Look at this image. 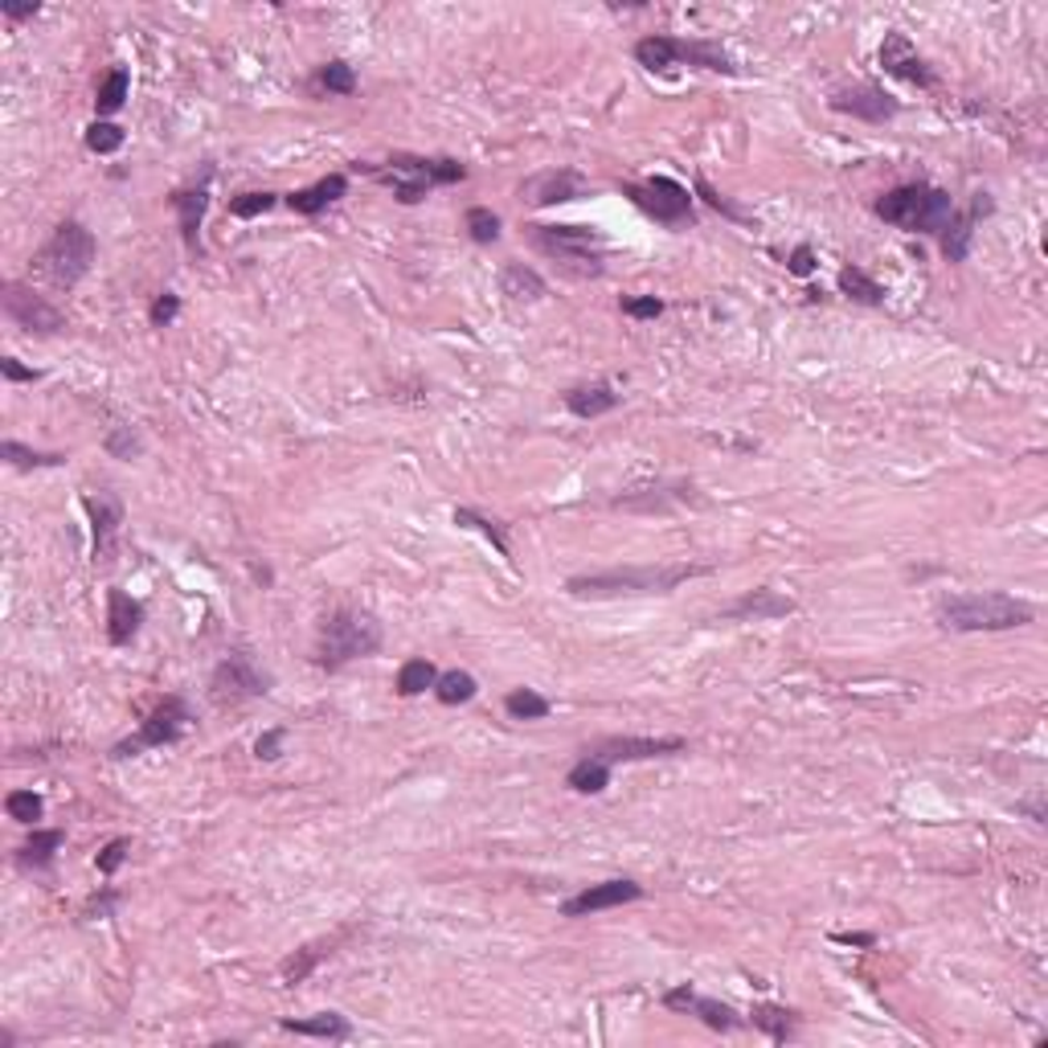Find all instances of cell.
Returning a JSON list of instances; mask_svg holds the SVG:
<instances>
[{"label":"cell","mask_w":1048,"mask_h":1048,"mask_svg":"<svg viewBox=\"0 0 1048 1048\" xmlns=\"http://www.w3.org/2000/svg\"><path fill=\"white\" fill-rule=\"evenodd\" d=\"M709 574V565H611L598 574H574L565 581L569 598H590V602H607V598H635V594H672L676 586L688 578Z\"/></svg>","instance_id":"cell-1"},{"label":"cell","mask_w":1048,"mask_h":1048,"mask_svg":"<svg viewBox=\"0 0 1048 1048\" xmlns=\"http://www.w3.org/2000/svg\"><path fill=\"white\" fill-rule=\"evenodd\" d=\"M1036 619L1033 602L1003 590H967V594H942L934 607V623L942 631L975 635V631H1016Z\"/></svg>","instance_id":"cell-2"},{"label":"cell","mask_w":1048,"mask_h":1048,"mask_svg":"<svg viewBox=\"0 0 1048 1048\" xmlns=\"http://www.w3.org/2000/svg\"><path fill=\"white\" fill-rule=\"evenodd\" d=\"M381 623L369 611H356V607H337L320 619L316 627V647H311V660L323 672H340L344 663L353 660H369L381 651Z\"/></svg>","instance_id":"cell-3"},{"label":"cell","mask_w":1048,"mask_h":1048,"mask_svg":"<svg viewBox=\"0 0 1048 1048\" xmlns=\"http://www.w3.org/2000/svg\"><path fill=\"white\" fill-rule=\"evenodd\" d=\"M356 168H365L369 177L389 185L402 205H419V201H426L431 189L468 180V164L463 161H451V156H414V152H393L386 164H356Z\"/></svg>","instance_id":"cell-4"},{"label":"cell","mask_w":1048,"mask_h":1048,"mask_svg":"<svg viewBox=\"0 0 1048 1048\" xmlns=\"http://www.w3.org/2000/svg\"><path fill=\"white\" fill-rule=\"evenodd\" d=\"M954 213V201L946 189L938 185H926V180H909V185H897L888 189L881 201H876V217L888 222V226L905 229V234H942L946 222Z\"/></svg>","instance_id":"cell-5"},{"label":"cell","mask_w":1048,"mask_h":1048,"mask_svg":"<svg viewBox=\"0 0 1048 1048\" xmlns=\"http://www.w3.org/2000/svg\"><path fill=\"white\" fill-rule=\"evenodd\" d=\"M98 259V243L95 234L82 226V222H62L54 229V238L42 246V255L33 259V271L46 279L49 287L70 291L74 283H82L91 267Z\"/></svg>","instance_id":"cell-6"},{"label":"cell","mask_w":1048,"mask_h":1048,"mask_svg":"<svg viewBox=\"0 0 1048 1048\" xmlns=\"http://www.w3.org/2000/svg\"><path fill=\"white\" fill-rule=\"evenodd\" d=\"M635 62L651 70V74H668L672 66H696V70H713V74H738V66L729 58L721 42H688V37H672V33H647L635 42Z\"/></svg>","instance_id":"cell-7"},{"label":"cell","mask_w":1048,"mask_h":1048,"mask_svg":"<svg viewBox=\"0 0 1048 1048\" xmlns=\"http://www.w3.org/2000/svg\"><path fill=\"white\" fill-rule=\"evenodd\" d=\"M532 246L557 259L574 279H598L602 274V234L594 226H529Z\"/></svg>","instance_id":"cell-8"},{"label":"cell","mask_w":1048,"mask_h":1048,"mask_svg":"<svg viewBox=\"0 0 1048 1048\" xmlns=\"http://www.w3.org/2000/svg\"><path fill=\"white\" fill-rule=\"evenodd\" d=\"M623 197H631L635 210H644L656 226L663 229H684L696 226V205L693 193L672 177H647V180H627Z\"/></svg>","instance_id":"cell-9"},{"label":"cell","mask_w":1048,"mask_h":1048,"mask_svg":"<svg viewBox=\"0 0 1048 1048\" xmlns=\"http://www.w3.org/2000/svg\"><path fill=\"white\" fill-rule=\"evenodd\" d=\"M189 721H193V713H189V705H185V696H164L156 709L148 713L144 721H140V729L131 733V738H123V742L111 745V758L123 762V758H136V754H144V750H164V745H177L180 738H185V729H189Z\"/></svg>","instance_id":"cell-10"},{"label":"cell","mask_w":1048,"mask_h":1048,"mask_svg":"<svg viewBox=\"0 0 1048 1048\" xmlns=\"http://www.w3.org/2000/svg\"><path fill=\"white\" fill-rule=\"evenodd\" d=\"M271 684L274 680L255 663V656H250L246 647H238V651H229L226 660L213 668L210 700L217 705V709H234V705H246V700L267 696L271 693Z\"/></svg>","instance_id":"cell-11"},{"label":"cell","mask_w":1048,"mask_h":1048,"mask_svg":"<svg viewBox=\"0 0 1048 1048\" xmlns=\"http://www.w3.org/2000/svg\"><path fill=\"white\" fill-rule=\"evenodd\" d=\"M0 307H4V316H9L16 328L37 332V337H54V332H62L66 328L62 311L49 304L46 295H37L33 287H25V283H4V291H0Z\"/></svg>","instance_id":"cell-12"},{"label":"cell","mask_w":1048,"mask_h":1048,"mask_svg":"<svg viewBox=\"0 0 1048 1048\" xmlns=\"http://www.w3.org/2000/svg\"><path fill=\"white\" fill-rule=\"evenodd\" d=\"M827 107L836 115H852L860 123L876 128V123H888V119L902 115V98H893L876 82H852V86H836L832 98H827Z\"/></svg>","instance_id":"cell-13"},{"label":"cell","mask_w":1048,"mask_h":1048,"mask_svg":"<svg viewBox=\"0 0 1048 1048\" xmlns=\"http://www.w3.org/2000/svg\"><path fill=\"white\" fill-rule=\"evenodd\" d=\"M586 193H590V180L581 177L578 168H545V173H532L520 185V197L529 201L532 210H553V205L578 201Z\"/></svg>","instance_id":"cell-14"},{"label":"cell","mask_w":1048,"mask_h":1048,"mask_svg":"<svg viewBox=\"0 0 1048 1048\" xmlns=\"http://www.w3.org/2000/svg\"><path fill=\"white\" fill-rule=\"evenodd\" d=\"M688 742L684 738H598L594 745H586L581 754L619 766V762H647V758H668V754H684Z\"/></svg>","instance_id":"cell-15"},{"label":"cell","mask_w":1048,"mask_h":1048,"mask_svg":"<svg viewBox=\"0 0 1048 1048\" xmlns=\"http://www.w3.org/2000/svg\"><path fill=\"white\" fill-rule=\"evenodd\" d=\"M881 66H885L888 79H902V82H909V86H921V91L938 86L934 66L926 62V58L918 54V46L897 30L885 33V42H881Z\"/></svg>","instance_id":"cell-16"},{"label":"cell","mask_w":1048,"mask_h":1048,"mask_svg":"<svg viewBox=\"0 0 1048 1048\" xmlns=\"http://www.w3.org/2000/svg\"><path fill=\"white\" fill-rule=\"evenodd\" d=\"M663 1008L668 1012H684V1016H696L700 1024H709L713 1033H738L745 1020L729 1008V1003L721 1000H709V996H696L688 984L672 987V991H663Z\"/></svg>","instance_id":"cell-17"},{"label":"cell","mask_w":1048,"mask_h":1048,"mask_svg":"<svg viewBox=\"0 0 1048 1048\" xmlns=\"http://www.w3.org/2000/svg\"><path fill=\"white\" fill-rule=\"evenodd\" d=\"M644 897V885L631 881V876H619V881H602V885H590L574 893L569 902L562 905V918H590V914H602V909H619V905H631Z\"/></svg>","instance_id":"cell-18"},{"label":"cell","mask_w":1048,"mask_h":1048,"mask_svg":"<svg viewBox=\"0 0 1048 1048\" xmlns=\"http://www.w3.org/2000/svg\"><path fill=\"white\" fill-rule=\"evenodd\" d=\"M991 210H996L991 193H975V197H970L967 210H954L951 213L946 229L938 234V238H942V255H946V262H967L970 243H975V226H979V222H984Z\"/></svg>","instance_id":"cell-19"},{"label":"cell","mask_w":1048,"mask_h":1048,"mask_svg":"<svg viewBox=\"0 0 1048 1048\" xmlns=\"http://www.w3.org/2000/svg\"><path fill=\"white\" fill-rule=\"evenodd\" d=\"M794 611H799L794 598L778 594L770 586H758V590H745L738 602H729L721 619H729V623H775V619H787Z\"/></svg>","instance_id":"cell-20"},{"label":"cell","mask_w":1048,"mask_h":1048,"mask_svg":"<svg viewBox=\"0 0 1048 1048\" xmlns=\"http://www.w3.org/2000/svg\"><path fill=\"white\" fill-rule=\"evenodd\" d=\"M82 508L95 532V562H111L115 545H119V525H123V504L115 501L111 492H98V496H86Z\"/></svg>","instance_id":"cell-21"},{"label":"cell","mask_w":1048,"mask_h":1048,"mask_svg":"<svg viewBox=\"0 0 1048 1048\" xmlns=\"http://www.w3.org/2000/svg\"><path fill=\"white\" fill-rule=\"evenodd\" d=\"M168 205H173V213H177L180 222L185 250H189V255H201V222H205V210H210V189H205V185L177 189V193H168Z\"/></svg>","instance_id":"cell-22"},{"label":"cell","mask_w":1048,"mask_h":1048,"mask_svg":"<svg viewBox=\"0 0 1048 1048\" xmlns=\"http://www.w3.org/2000/svg\"><path fill=\"white\" fill-rule=\"evenodd\" d=\"M140 623H144V602H136L128 590L111 586L107 590V639H111V647H128L140 635Z\"/></svg>","instance_id":"cell-23"},{"label":"cell","mask_w":1048,"mask_h":1048,"mask_svg":"<svg viewBox=\"0 0 1048 1048\" xmlns=\"http://www.w3.org/2000/svg\"><path fill=\"white\" fill-rule=\"evenodd\" d=\"M693 501V484H660V487H635L614 496V508L623 513H672L676 504Z\"/></svg>","instance_id":"cell-24"},{"label":"cell","mask_w":1048,"mask_h":1048,"mask_svg":"<svg viewBox=\"0 0 1048 1048\" xmlns=\"http://www.w3.org/2000/svg\"><path fill=\"white\" fill-rule=\"evenodd\" d=\"M349 193V177L344 173H328V177H320L316 185H307V189H295V193H287V205L295 213H304V217H316V213H323L332 201H340V197Z\"/></svg>","instance_id":"cell-25"},{"label":"cell","mask_w":1048,"mask_h":1048,"mask_svg":"<svg viewBox=\"0 0 1048 1048\" xmlns=\"http://www.w3.org/2000/svg\"><path fill=\"white\" fill-rule=\"evenodd\" d=\"M619 393H614V386H607V381H590V386H574L569 393H565V410L574 414V419H602V414H611V410H619Z\"/></svg>","instance_id":"cell-26"},{"label":"cell","mask_w":1048,"mask_h":1048,"mask_svg":"<svg viewBox=\"0 0 1048 1048\" xmlns=\"http://www.w3.org/2000/svg\"><path fill=\"white\" fill-rule=\"evenodd\" d=\"M62 844H66V832H58V827H33V836L16 848V864L33 872H46Z\"/></svg>","instance_id":"cell-27"},{"label":"cell","mask_w":1048,"mask_h":1048,"mask_svg":"<svg viewBox=\"0 0 1048 1048\" xmlns=\"http://www.w3.org/2000/svg\"><path fill=\"white\" fill-rule=\"evenodd\" d=\"M501 291L513 299V304H537V299H545V279L532 271V267H525V262H504L501 271Z\"/></svg>","instance_id":"cell-28"},{"label":"cell","mask_w":1048,"mask_h":1048,"mask_svg":"<svg viewBox=\"0 0 1048 1048\" xmlns=\"http://www.w3.org/2000/svg\"><path fill=\"white\" fill-rule=\"evenodd\" d=\"M750 1024L762 1028L775 1045H787V1040H794V1033H799V1012H790L782 1003H754V1008H750Z\"/></svg>","instance_id":"cell-29"},{"label":"cell","mask_w":1048,"mask_h":1048,"mask_svg":"<svg viewBox=\"0 0 1048 1048\" xmlns=\"http://www.w3.org/2000/svg\"><path fill=\"white\" fill-rule=\"evenodd\" d=\"M279 1028L295 1036H316V1040H349L353 1036V1024L340 1012H320V1016L307 1020H279Z\"/></svg>","instance_id":"cell-30"},{"label":"cell","mask_w":1048,"mask_h":1048,"mask_svg":"<svg viewBox=\"0 0 1048 1048\" xmlns=\"http://www.w3.org/2000/svg\"><path fill=\"white\" fill-rule=\"evenodd\" d=\"M332 946H337V942H307V946H299L295 954H287V958H283V967H279V979H283L287 987L304 984L307 975H311V970L320 967L323 958L332 954Z\"/></svg>","instance_id":"cell-31"},{"label":"cell","mask_w":1048,"mask_h":1048,"mask_svg":"<svg viewBox=\"0 0 1048 1048\" xmlns=\"http://www.w3.org/2000/svg\"><path fill=\"white\" fill-rule=\"evenodd\" d=\"M611 770L614 766H607V762L590 758V754H581L574 766H569V775H565V787L578 790V794H602V790L611 787Z\"/></svg>","instance_id":"cell-32"},{"label":"cell","mask_w":1048,"mask_h":1048,"mask_svg":"<svg viewBox=\"0 0 1048 1048\" xmlns=\"http://www.w3.org/2000/svg\"><path fill=\"white\" fill-rule=\"evenodd\" d=\"M438 680V668L426 656H414V660H405L402 668H398V680H393V688H398V696H422L426 688H435Z\"/></svg>","instance_id":"cell-33"},{"label":"cell","mask_w":1048,"mask_h":1048,"mask_svg":"<svg viewBox=\"0 0 1048 1048\" xmlns=\"http://www.w3.org/2000/svg\"><path fill=\"white\" fill-rule=\"evenodd\" d=\"M839 291H844L848 299H856V304H869V307L885 304V287H881V283H876L869 271H860L856 262L839 271Z\"/></svg>","instance_id":"cell-34"},{"label":"cell","mask_w":1048,"mask_h":1048,"mask_svg":"<svg viewBox=\"0 0 1048 1048\" xmlns=\"http://www.w3.org/2000/svg\"><path fill=\"white\" fill-rule=\"evenodd\" d=\"M475 693H480V684H475V676H471V672H459V668H451V672H438V680H435L438 705L455 709V705H468V700H475Z\"/></svg>","instance_id":"cell-35"},{"label":"cell","mask_w":1048,"mask_h":1048,"mask_svg":"<svg viewBox=\"0 0 1048 1048\" xmlns=\"http://www.w3.org/2000/svg\"><path fill=\"white\" fill-rule=\"evenodd\" d=\"M0 459H4V463H13V468H21V471H33V468H62V463H66L62 451H33V447L16 443V438H4V443H0Z\"/></svg>","instance_id":"cell-36"},{"label":"cell","mask_w":1048,"mask_h":1048,"mask_svg":"<svg viewBox=\"0 0 1048 1048\" xmlns=\"http://www.w3.org/2000/svg\"><path fill=\"white\" fill-rule=\"evenodd\" d=\"M131 95V74L123 66H115L107 79L98 82V95H95V111L98 115H115Z\"/></svg>","instance_id":"cell-37"},{"label":"cell","mask_w":1048,"mask_h":1048,"mask_svg":"<svg viewBox=\"0 0 1048 1048\" xmlns=\"http://www.w3.org/2000/svg\"><path fill=\"white\" fill-rule=\"evenodd\" d=\"M504 709H508V717H517V721H545L549 713H553V705H549L541 693H532V688H517V693L504 696Z\"/></svg>","instance_id":"cell-38"},{"label":"cell","mask_w":1048,"mask_h":1048,"mask_svg":"<svg viewBox=\"0 0 1048 1048\" xmlns=\"http://www.w3.org/2000/svg\"><path fill=\"white\" fill-rule=\"evenodd\" d=\"M82 140H86V148H91L95 156H115L119 148L128 144V131L119 128V123H111V119H95Z\"/></svg>","instance_id":"cell-39"},{"label":"cell","mask_w":1048,"mask_h":1048,"mask_svg":"<svg viewBox=\"0 0 1048 1048\" xmlns=\"http://www.w3.org/2000/svg\"><path fill=\"white\" fill-rule=\"evenodd\" d=\"M463 226H468L471 243L492 246L501 238V213H492L487 205H471V210L463 213Z\"/></svg>","instance_id":"cell-40"},{"label":"cell","mask_w":1048,"mask_h":1048,"mask_svg":"<svg viewBox=\"0 0 1048 1048\" xmlns=\"http://www.w3.org/2000/svg\"><path fill=\"white\" fill-rule=\"evenodd\" d=\"M316 91H323V95H353L356 91V74L349 62H328L320 66V74H316Z\"/></svg>","instance_id":"cell-41"},{"label":"cell","mask_w":1048,"mask_h":1048,"mask_svg":"<svg viewBox=\"0 0 1048 1048\" xmlns=\"http://www.w3.org/2000/svg\"><path fill=\"white\" fill-rule=\"evenodd\" d=\"M4 811H9V820L25 823V827H33V823L46 815V803H42V794H33V790H9V799H4Z\"/></svg>","instance_id":"cell-42"},{"label":"cell","mask_w":1048,"mask_h":1048,"mask_svg":"<svg viewBox=\"0 0 1048 1048\" xmlns=\"http://www.w3.org/2000/svg\"><path fill=\"white\" fill-rule=\"evenodd\" d=\"M455 525H463V529H480L496 545V553L501 557H513V549H508V537H504V529L496 525V520L480 517V513H471V508H455Z\"/></svg>","instance_id":"cell-43"},{"label":"cell","mask_w":1048,"mask_h":1048,"mask_svg":"<svg viewBox=\"0 0 1048 1048\" xmlns=\"http://www.w3.org/2000/svg\"><path fill=\"white\" fill-rule=\"evenodd\" d=\"M103 451L111 455V459H136V455H144V438H140V431H131V426H111L107 438H103Z\"/></svg>","instance_id":"cell-44"},{"label":"cell","mask_w":1048,"mask_h":1048,"mask_svg":"<svg viewBox=\"0 0 1048 1048\" xmlns=\"http://www.w3.org/2000/svg\"><path fill=\"white\" fill-rule=\"evenodd\" d=\"M274 205H279V193H271V189H259V193L234 197V201H229V213H234V217H243V222H250V217L271 213Z\"/></svg>","instance_id":"cell-45"},{"label":"cell","mask_w":1048,"mask_h":1048,"mask_svg":"<svg viewBox=\"0 0 1048 1048\" xmlns=\"http://www.w3.org/2000/svg\"><path fill=\"white\" fill-rule=\"evenodd\" d=\"M696 197H705V205H713V210L721 213V217H729V222H750V217H745V213L738 210V205H733L729 197L717 193V189H713V185H709L705 177H696Z\"/></svg>","instance_id":"cell-46"},{"label":"cell","mask_w":1048,"mask_h":1048,"mask_svg":"<svg viewBox=\"0 0 1048 1048\" xmlns=\"http://www.w3.org/2000/svg\"><path fill=\"white\" fill-rule=\"evenodd\" d=\"M128 852H131V839H123V836L111 839V844H107V848H103V852L95 856V869L103 872V876H115V872L123 869Z\"/></svg>","instance_id":"cell-47"},{"label":"cell","mask_w":1048,"mask_h":1048,"mask_svg":"<svg viewBox=\"0 0 1048 1048\" xmlns=\"http://www.w3.org/2000/svg\"><path fill=\"white\" fill-rule=\"evenodd\" d=\"M180 316V295H173V291H164V295H156L152 299V307H148V320H152V328H168V323Z\"/></svg>","instance_id":"cell-48"},{"label":"cell","mask_w":1048,"mask_h":1048,"mask_svg":"<svg viewBox=\"0 0 1048 1048\" xmlns=\"http://www.w3.org/2000/svg\"><path fill=\"white\" fill-rule=\"evenodd\" d=\"M623 316H631V320H656V316H663V299H656V295H631V299H623Z\"/></svg>","instance_id":"cell-49"},{"label":"cell","mask_w":1048,"mask_h":1048,"mask_svg":"<svg viewBox=\"0 0 1048 1048\" xmlns=\"http://www.w3.org/2000/svg\"><path fill=\"white\" fill-rule=\"evenodd\" d=\"M119 902H123V897H119L115 888H98L95 897L82 905V918H91V921H95V918H111L115 909H119Z\"/></svg>","instance_id":"cell-50"},{"label":"cell","mask_w":1048,"mask_h":1048,"mask_svg":"<svg viewBox=\"0 0 1048 1048\" xmlns=\"http://www.w3.org/2000/svg\"><path fill=\"white\" fill-rule=\"evenodd\" d=\"M283 742H287V729H283V726L267 729V733H262L259 742H255V758L274 762V758H279V754H283Z\"/></svg>","instance_id":"cell-51"},{"label":"cell","mask_w":1048,"mask_h":1048,"mask_svg":"<svg viewBox=\"0 0 1048 1048\" xmlns=\"http://www.w3.org/2000/svg\"><path fill=\"white\" fill-rule=\"evenodd\" d=\"M787 271H790V274H799V279H806V274L815 271V250H811V246H806V243H803V246H794V250H790V255H787Z\"/></svg>","instance_id":"cell-52"},{"label":"cell","mask_w":1048,"mask_h":1048,"mask_svg":"<svg viewBox=\"0 0 1048 1048\" xmlns=\"http://www.w3.org/2000/svg\"><path fill=\"white\" fill-rule=\"evenodd\" d=\"M0 377H4V381H37L42 373L30 369V365H21L16 356H0Z\"/></svg>","instance_id":"cell-53"},{"label":"cell","mask_w":1048,"mask_h":1048,"mask_svg":"<svg viewBox=\"0 0 1048 1048\" xmlns=\"http://www.w3.org/2000/svg\"><path fill=\"white\" fill-rule=\"evenodd\" d=\"M4 21H30V16L42 13V4H0Z\"/></svg>","instance_id":"cell-54"},{"label":"cell","mask_w":1048,"mask_h":1048,"mask_svg":"<svg viewBox=\"0 0 1048 1048\" xmlns=\"http://www.w3.org/2000/svg\"><path fill=\"white\" fill-rule=\"evenodd\" d=\"M832 942H839V946H864V951H869V946H876V934H852V930H848V934H832Z\"/></svg>","instance_id":"cell-55"},{"label":"cell","mask_w":1048,"mask_h":1048,"mask_svg":"<svg viewBox=\"0 0 1048 1048\" xmlns=\"http://www.w3.org/2000/svg\"><path fill=\"white\" fill-rule=\"evenodd\" d=\"M0 1048H16V1036L9 1028H0Z\"/></svg>","instance_id":"cell-56"}]
</instances>
